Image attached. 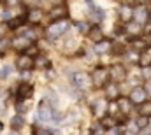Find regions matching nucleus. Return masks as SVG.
Returning <instances> with one entry per match:
<instances>
[{
  "mask_svg": "<svg viewBox=\"0 0 151 135\" xmlns=\"http://www.w3.org/2000/svg\"><path fill=\"white\" fill-rule=\"evenodd\" d=\"M88 35H90V40H93L95 44H97V42H100V40H104V32H102V30H100L99 27L91 28Z\"/></svg>",
  "mask_w": 151,
  "mask_h": 135,
  "instance_id": "6ab92c4d",
  "label": "nucleus"
},
{
  "mask_svg": "<svg viewBox=\"0 0 151 135\" xmlns=\"http://www.w3.org/2000/svg\"><path fill=\"white\" fill-rule=\"evenodd\" d=\"M118 93H119V90L116 84H106V97L109 100H118Z\"/></svg>",
  "mask_w": 151,
  "mask_h": 135,
  "instance_id": "a211bd4d",
  "label": "nucleus"
},
{
  "mask_svg": "<svg viewBox=\"0 0 151 135\" xmlns=\"http://www.w3.org/2000/svg\"><path fill=\"white\" fill-rule=\"evenodd\" d=\"M144 88H146L148 95H151V79H150V81H146V86H144Z\"/></svg>",
  "mask_w": 151,
  "mask_h": 135,
  "instance_id": "4c0bfd02",
  "label": "nucleus"
},
{
  "mask_svg": "<svg viewBox=\"0 0 151 135\" xmlns=\"http://www.w3.org/2000/svg\"><path fill=\"white\" fill-rule=\"evenodd\" d=\"M46 100L51 102L53 105H56V102H58V97H56V93H55L53 90H47V91H46Z\"/></svg>",
  "mask_w": 151,
  "mask_h": 135,
  "instance_id": "cd10ccee",
  "label": "nucleus"
},
{
  "mask_svg": "<svg viewBox=\"0 0 151 135\" xmlns=\"http://www.w3.org/2000/svg\"><path fill=\"white\" fill-rule=\"evenodd\" d=\"M139 65L144 68V67H151V55L150 53H142L139 56Z\"/></svg>",
  "mask_w": 151,
  "mask_h": 135,
  "instance_id": "393cba45",
  "label": "nucleus"
},
{
  "mask_svg": "<svg viewBox=\"0 0 151 135\" xmlns=\"http://www.w3.org/2000/svg\"><path fill=\"white\" fill-rule=\"evenodd\" d=\"M28 23H34V25H39L40 21H42V18H44V12L40 11V9H32L28 14Z\"/></svg>",
  "mask_w": 151,
  "mask_h": 135,
  "instance_id": "dca6fc26",
  "label": "nucleus"
},
{
  "mask_svg": "<svg viewBox=\"0 0 151 135\" xmlns=\"http://www.w3.org/2000/svg\"><path fill=\"white\" fill-rule=\"evenodd\" d=\"M72 83H74V86L77 90L84 91V90H90V88H91L93 79H91L88 74H84V72H76L74 75H72Z\"/></svg>",
  "mask_w": 151,
  "mask_h": 135,
  "instance_id": "f257e3e1",
  "label": "nucleus"
},
{
  "mask_svg": "<svg viewBox=\"0 0 151 135\" xmlns=\"http://www.w3.org/2000/svg\"><path fill=\"white\" fill-rule=\"evenodd\" d=\"M150 126V118L148 116H141L139 119H137V128L139 130H144V128H148Z\"/></svg>",
  "mask_w": 151,
  "mask_h": 135,
  "instance_id": "bb28decb",
  "label": "nucleus"
},
{
  "mask_svg": "<svg viewBox=\"0 0 151 135\" xmlns=\"http://www.w3.org/2000/svg\"><path fill=\"white\" fill-rule=\"evenodd\" d=\"M148 14H150V11L144 5H139V7L134 9V19L137 23H146L148 21Z\"/></svg>",
  "mask_w": 151,
  "mask_h": 135,
  "instance_id": "9b49d317",
  "label": "nucleus"
},
{
  "mask_svg": "<svg viewBox=\"0 0 151 135\" xmlns=\"http://www.w3.org/2000/svg\"><path fill=\"white\" fill-rule=\"evenodd\" d=\"M119 18H121V21H123V23H130V21H132V18H134V9H132L130 5L123 4V5L119 7Z\"/></svg>",
  "mask_w": 151,
  "mask_h": 135,
  "instance_id": "f8f14e48",
  "label": "nucleus"
},
{
  "mask_svg": "<svg viewBox=\"0 0 151 135\" xmlns=\"http://www.w3.org/2000/svg\"><path fill=\"white\" fill-rule=\"evenodd\" d=\"M53 5H60V4H63V0H49Z\"/></svg>",
  "mask_w": 151,
  "mask_h": 135,
  "instance_id": "ea45409f",
  "label": "nucleus"
},
{
  "mask_svg": "<svg viewBox=\"0 0 151 135\" xmlns=\"http://www.w3.org/2000/svg\"><path fill=\"white\" fill-rule=\"evenodd\" d=\"M16 67L19 68V70H23V72H28L30 68L35 67V60L32 56H28V55H21L16 60Z\"/></svg>",
  "mask_w": 151,
  "mask_h": 135,
  "instance_id": "423d86ee",
  "label": "nucleus"
},
{
  "mask_svg": "<svg viewBox=\"0 0 151 135\" xmlns=\"http://www.w3.org/2000/svg\"><path fill=\"white\" fill-rule=\"evenodd\" d=\"M25 53H27L28 56H32V58H35V56L39 55V49H37V46H30V47H28V49H27Z\"/></svg>",
  "mask_w": 151,
  "mask_h": 135,
  "instance_id": "c756f323",
  "label": "nucleus"
},
{
  "mask_svg": "<svg viewBox=\"0 0 151 135\" xmlns=\"http://www.w3.org/2000/svg\"><path fill=\"white\" fill-rule=\"evenodd\" d=\"M132 47L141 51V49H146L148 47V42L144 39H141V37H135V39H132Z\"/></svg>",
  "mask_w": 151,
  "mask_h": 135,
  "instance_id": "5701e85b",
  "label": "nucleus"
},
{
  "mask_svg": "<svg viewBox=\"0 0 151 135\" xmlns=\"http://www.w3.org/2000/svg\"><path fill=\"white\" fill-rule=\"evenodd\" d=\"M5 4H7L9 7H12V5H16V4H19V0H5Z\"/></svg>",
  "mask_w": 151,
  "mask_h": 135,
  "instance_id": "e433bc0d",
  "label": "nucleus"
},
{
  "mask_svg": "<svg viewBox=\"0 0 151 135\" xmlns=\"http://www.w3.org/2000/svg\"><path fill=\"white\" fill-rule=\"evenodd\" d=\"M142 135H151V132H146V134H142Z\"/></svg>",
  "mask_w": 151,
  "mask_h": 135,
  "instance_id": "37998d69",
  "label": "nucleus"
},
{
  "mask_svg": "<svg viewBox=\"0 0 151 135\" xmlns=\"http://www.w3.org/2000/svg\"><path fill=\"white\" fill-rule=\"evenodd\" d=\"M35 67H49V60L47 58H39L37 62H35Z\"/></svg>",
  "mask_w": 151,
  "mask_h": 135,
  "instance_id": "7c9ffc66",
  "label": "nucleus"
},
{
  "mask_svg": "<svg viewBox=\"0 0 151 135\" xmlns=\"http://www.w3.org/2000/svg\"><path fill=\"white\" fill-rule=\"evenodd\" d=\"M113 51L116 55H123V53H125V47H123V44H116L113 47Z\"/></svg>",
  "mask_w": 151,
  "mask_h": 135,
  "instance_id": "2f4dec72",
  "label": "nucleus"
},
{
  "mask_svg": "<svg viewBox=\"0 0 151 135\" xmlns=\"http://www.w3.org/2000/svg\"><path fill=\"white\" fill-rule=\"evenodd\" d=\"M34 95V86L28 84V83H21L19 88H18V98L25 100V98H30Z\"/></svg>",
  "mask_w": 151,
  "mask_h": 135,
  "instance_id": "9d476101",
  "label": "nucleus"
},
{
  "mask_svg": "<svg viewBox=\"0 0 151 135\" xmlns=\"http://www.w3.org/2000/svg\"><path fill=\"white\" fill-rule=\"evenodd\" d=\"M76 28L79 30V34H90V23H86V21H77L76 23Z\"/></svg>",
  "mask_w": 151,
  "mask_h": 135,
  "instance_id": "a878e982",
  "label": "nucleus"
},
{
  "mask_svg": "<svg viewBox=\"0 0 151 135\" xmlns=\"http://www.w3.org/2000/svg\"><path fill=\"white\" fill-rule=\"evenodd\" d=\"M23 125H25V118H23L21 114L14 116V118L11 119V128H12V130H19V128H23Z\"/></svg>",
  "mask_w": 151,
  "mask_h": 135,
  "instance_id": "4be33fe9",
  "label": "nucleus"
},
{
  "mask_svg": "<svg viewBox=\"0 0 151 135\" xmlns=\"http://www.w3.org/2000/svg\"><path fill=\"white\" fill-rule=\"evenodd\" d=\"M30 46H32V39H28L27 35L14 37V39H12V47L18 49V51H27Z\"/></svg>",
  "mask_w": 151,
  "mask_h": 135,
  "instance_id": "0eeeda50",
  "label": "nucleus"
},
{
  "mask_svg": "<svg viewBox=\"0 0 151 135\" xmlns=\"http://www.w3.org/2000/svg\"><path fill=\"white\" fill-rule=\"evenodd\" d=\"M125 135H137V132H135V130H134V132H132V130H127Z\"/></svg>",
  "mask_w": 151,
  "mask_h": 135,
  "instance_id": "a19ab883",
  "label": "nucleus"
},
{
  "mask_svg": "<svg viewBox=\"0 0 151 135\" xmlns=\"http://www.w3.org/2000/svg\"><path fill=\"white\" fill-rule=\"evenodd\" d=\"M113 47H111V42L109 40H100V42H97V46H95V53L97 55H104V53H107V51H111Z\"/></svg>",
  "mask_w": 151,
  "mask_h": 135,
  "instance_id": "f3484780",
  "label": "nucleus"
},
{
  "mask_svg": "<svg viewBox=\"0 0 151 135\" xmlns=\"http://www.w3.org/2000/svg\"><path fill=\"white\" fill-rule=\"evenodd\" d=\"M100 125L106 130H113V128H116V125H118V119L114 118L113 114H106L104 118H100Z\"/></svg>",
  "mask_w": 151,
  "mask_h": 135,
  "instance_id": "2eb2a0df",
  "label": "nucleus"
},
{
  "mask_svg": "<svg viewBox=\"0 0 151 135\" xmlns=\"http://www.w3.org/2000/svg\"><path fill=\"white\" fill-rule=\"evenodd\" d=\"M146 97H148V91H146V88H141V86L134 88L132 93H130V100L134 102V103H137V105H141L142 102H146Z\"/></svg>",
  "mask_w": 151,
  "mask_h": 135,
  "instance_id": "6e6552de",
  "label": "nucleus"
},
{
  "mask_svg": "<svg viewBox=\"0 0 151 135\" xmlns=\"http://www.w3.org/2000/svg\"><path fill=\"white\" fill-rule=\"evenodd\" d=\"M4 46H5V44H4V42H2V39H0V55H4V51H5V47H4Z\"/></svg>",
  "mask_w": 151,
  "mask_h": 135,
  "instance_id": "58836bf2",
  "label": "nucleus"
},
{
  "mask_svg": "<svg viewBox=\"0 0 151 135\" xmlns=\"http://www.w3.org/2000/svg\"><path fill=\"white\" fill-rule=\"evenodd\" d=\"M132 105H134V102L130 100V98H125V97L118 98V107H119V112H121V114H125V116L132 112Z\"/></svg>",
  "mask_w": 151,
  "mask_h": 135,
  "instance_id": "4468645a",
  "label": "nucleus"
},
{
  "mask_svg": "<svg viewBox=\"0 0 151 135\" xmlns=\"http://www.w3.org/2000/svg\"><path fill=\"white\" fill-rule=\"evenodd\" d=\"M90 9H91V16H93L95 21H102V19L106 18V12H104L102 9H99V7H95L93 2H90Z\"/></svg>",
  "mask_w": 151,
  "mask_h": 135,
  "instance_id": "aec40b11",
  "label": "nucleus"
},
{
  "mask_svg": "<svg viewBox=\"0 0 151 135\" xmlns=\"http://www.w3.org/2000/svg\"><path fill=\"white\" fill-rule=\"evenodd\" d=\"M9 135H19V130H12Z\"/></svg>",
  "mask_w": 151,
  "mask_h": 135,
  "instance_id": "79ce46f5",
  "label": "nucleus"
},
{
  "mask_svg": "<svg viewBox=\"0 0 151 135\" xmlns=\"http://www.w3.org/2000/svg\"><path fill=\"white\" fill-rule=\"evenodd\" d=\"M67 30H69V21L67 19H58L51 27H47V37L49 39H56V37L63 35Z\"/></svg>",
  "mask_w": 151,
  "mask_h": 135,
  "instance_id": "f03ea898",
  "label": "nucleus"
},
{
  "mask_svg": "<svg viewBox=\"0 0 151 135\" xmlns=\"http://www.w3.org/2000/svg\"><path fill=\"white\" fill-rule=\"evenodd\" d=\"M142 75L150 81V79H151V67H144V68H142Z\"/></svg>",
  "mask_w": 151,
  "mask_h": 135,
  "instance_id": "473e14b6",
  "label": "nucleus"
},
{
  "mask_svg": "<svg viewBox=\"0 0 151 135\" xmlns=\"http://www.w3.org/2000/svg\"><path fill=\"white\" fill-rule=\"evenodd\" d=\"M107 77H111L107 68H104V67L95 68V72H93V75H91V79H93V86H97V88H104V86L107 84Z\"/></svg>",
  "mask_w": 151,
  "mask_h": 135,
  "instance_id": "20e7f679",
  "label": "nucleus"
},
{
  "mask_svg": "<svg viewBox=\"0 0 151 135\" xmlns=\"http://www.w3.org/2000/svg\"><path fill=\"white\" fill-rule=\"evenodd\" d=\"M109 75H111V79L114 83H123L127 79V68L123 67L121 63H114L109 68Z\"/></svg>",
  "mask_w": 151,
  "mask_h": 135,
  "instance_id": "39448f33",
  "label": "nucleus"
},
{
  "mask_svg": "<svg viewBox=\"0 0 151 135\" xmlns=\"http://www.w3.org/2000/svg\"><path fill=\"white\" fill-rule=\"evenodd\" d=\"M139 112H141V116L151 118V102H142V103L139 105Z\"/></svg>",
  "mask_w": 151,
  "mask_h": 135,
  "instance_id": "b1692460",
  "label": "nucleus"
},
{
  "mask_svg": "<svg viewBox=\"0 0 151 135\" xmlns=\"http://www.w3.org/2000/svg\"><path fill=\"white\" fill-rule=\"evenodd\" d=\"M49 16H51L55 21H58V19H65V18L69 16V9H67L63 4H60V5H53Z\"/></svg>",
  "mask_w": 151,
  "mask_h": 135,
  "instance_id": "1a4fd4ad",
  "label": "nucleus"
},
{
  "mask_svg": "<svg viewBox=\"0 0 151 135\" xmlns=\"http://www.w3.org/2000/svg\"><path fill=\"white\" fill-rule=\"evenodd\" d=\"M125 32L128 35H134V37H137V35L141 34V23H137V21H134V23H128L127 25V28H125Z\"/></svg>",
  "mask_w": 151,
  "mask_h": 135,
  "instance_id": "412c9836",
  "label": "nucleus"
},
{
  "mask_svg": "<svg viewBox=\"0 0 151 135\" xmlns=\"http://www.w3.org/2000/svg\"><path fill=\"white\" fill-rule=\"evenodd\" d=\"M11 70H12V67H11V65H5V67L0 70V79H7V77L11 75Z\"/></svg>",
  "mask_w": 151,
  "mask_h": 135,
  "instance_id": "c85d7f7f",
  "label": "nucleus"
},
{
  "mask_svg": "<svg viewBox=\"0 0 151 135\" xmlns=\"http://www.w3.org/2000/svg\"><path fill=\"white\" fill-rule=\"evenodd\" d=\"M53 103L51 102H47L46 98L39 103V118L42 119V121H51V119H55V111H53Z\"/></svg>",
  "mask_w": 151,
  "mask_h": 135,
  "instance_id": "7ed1b4c3",
  "label": "nucleus"
},
{
  "mask_svg": "<svg viewBox=\"0 0 151 135\" xmlns=\"http://www.w3.org/2000/svg\"><path fill=\"white\" fill-rule=\"evenodd\" d=\"M107 112V102L106 100H95L93 102V114L97 118H104Z\"/></svg>",
  "mask_w": 151,
  "mask_h": 135,
  "instance_id": "ddd939ff",
  "label": "nucleus"
},
{
  "mask_svg": "<svg viewBox=\"0 0 151 135\" xmlns=\"http://www.w3.org/2000/svg\"><path fill=\"white\" fill-rule=\"evenodd\" d=\"M55 121H56V123L63 121V114H62V112H55Z\"/></svg>",
  "mask_w": 151,
  "mask_h": 135,
  "instance_id": "c9c22d12",
  "label": "nucleus"
},
{
  "mask_svg": "<svg viewBox=\"0 0 151 135\" xmlns=\"http://www.w3.org/2000/svg\"><path fill=\"white\" fill-rule=\"evenodd\" d=\"M2 18H4V21H11V19H12V14H11L9 11H5V12L2 14Z\"/></svg>",
  "mask_w": 151,
  "mask_h": 135,
  "instance_id": "f704fd0d",
  "label": "nucleus"
},
{
  "mask_svg": "<svg viewBox=\"0 0 151 135\" xmlns=\"http://www.w3.org/2000/svg\"><path fill=\"white\" fill-rule=\"evenodd\" d=\"M5 34H7V25H5V23H0V39Z\"/></svg>",
  "mask_w": 151,
  "mask_h": 135,
  "instance_id": "72a5a7b5",
  "label": "nucleus"
}]
</instances>
